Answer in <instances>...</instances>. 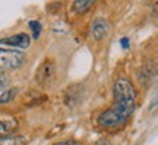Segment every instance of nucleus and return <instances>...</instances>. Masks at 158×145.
Segmentation results:
<instances>
[{"label":"nucleus","mask_w":158,"mask_h":145,"mask_svg":"<svg viewBox=\"0 0 158 145\" xmlns=\"http://www.w3.org/2000/svg\"><path fill=\"white\" fill-rule=\"evenodd\" d=\"M136 107V92L128 78H118L113 86V103L97 116V123L107 130L119 129L129 121Z\"/></svg>","instance_id":"f257e3e1"},{"label":"nucleus","mask_w":158,"mask_h":145,"mask_svg":"<svg viewBox=\"0 0 158 145\" xmlns=\"http://www.w3.org/2000/svg\"><path fill=\"white\" fill-rule=\"evenodd\" d=\"M25 63V54L15 49L0 48V72L3 70H13Z\"/></svg>","instance_id":"f03ea898"},{"label":"nucleus","mask_w":158,"mask_h":145,"mask_svg":"<svg viewBox=\"0 0 158 145\" xmlns=\"http://www.w3.org/2000/svg\"><path fill=\"white\" fill-rule=\"evenodd\" d=\"M0 45L10 47V48L26 49L31 45V36L28 34H16L12 36H6V38L0 39Z\"/></svg>","instance_id":"7ed1b4c3"},{"label":"nucleus","mask_w":158,"mask_h":145,"mask_svg":"<svg viewBox=\"0 0 158 145\" xmlns=\"http://www.w3.org/2000/svg\"><path fill=\"white\" fill-rule=\"evenodd\" d=\"M54 72H55V67H54L52 61H45V63L38 68V71H36V81L39 84H47V83L51 81V78L54 77Z\"/></svg>","instance_id":"20e7f679"},{"label":"nucleus","mask_w":158,"mask_h":145,"mask_svg":"<svg viewBox=\"0 0 158 145\" xmlns=\"http://www.w3.org/2000/svg\"><path fill=\"white\" fill-rule=\"evenodd\" d=\"M109 32V23L106 22L105 19H96L93 23H91V36L96 39V41H100L107 35Z\"/></svg>","instance_id":"39448f33"},{"label":"nucleus","mask_w":158,"mask_h":145,"mask_svg":"<svg viewBox=\"0 0 158 145\" xmlns=\"http://www.w3.org/2000/svg\"><path fill=\"white\" fill-rule=\"evenodd\" d=\"M18 129V121L15 118L0 116V136H9Z\"/></svg>","instance_id":"423d86ee"},{"label":"nucleus","mask_w":158,"mask_h":145,"mask_svg":"<svg viewBox=\"0 0 158 145\" xmlns=\"http://www.w3.org/2000/svg\"><path fill=\"white\" fill-rule=\"evenodd\" d=\"M93 3H94L93 0H76V2H73V12L77 14L86 13L93 6Z\"/></svg>","instance_id":"0eeeda50"},{"label":"nucleus","mask_w":158,"mask_h":145,"mask_svg":"<svg viewBox=\"0 0 158 145\" xmlns=\"http://www.w3.org/2000/svg\"><path fill=\"white\" fill-rule=\"evenodd\" d=\"M25 144H26L25 136H19V135L0 136V145H25Z\"/></svg>","instance_id":"6e6552de"},{"label":"nucleus","mask_w":158,"mask_h":145,"mask_svg":"<svg viewBox=\"0 0 158 145\" xmlns=\"http://www.w3.org/2000/svg\"><path fill=\"white\" fill-rule=\"evenodd\" d=\"M29 28L32 29V32H34V38L38 39L39 35H41V31H42L41 23H39L38 20H31V22H29Z\"/></svg>","instance_id":"1a4fd4ad"},{"label":"nucleus","mask_w":158,"mask_h":145,"mask_svg":"<svg viewBox=\"0 0 158 145\" xmlns=\"http://www.w3.org/2000/svg\"><path fill=\"white\" fill-rule=\"evenodd\" d=\"M15 94H16V90H12V89L3 92L2 93V96H0V105H2V103H7V102H10L15 97Z\"/></svg>","instance_id":"9d476101"},{"label":"nucleus","mask_w":158,"mask_h":145,"mask_svg":"<svg viewBox=\"0 0 158 145\" xmlns=\"http://www.w3.org/2000/svg\"><path fill=\"white\" fill-rule=\"evenodd\" d=\"M9 84V78L5 72H0V92H6V87Z\"/></svg>","instance_id":"9b49d317"},{"label":"nucleus","mask_w":158,"mask_h":145,"mask_svg":"<svg viewBox=\"0 0 158 145\" xmlns=\"http://www.w3.org/2000/svg\"><path fill=\"white\" fill-rule=\"evenodd\" d=\"M54 145H81L80 142H77V141H73V139H67V141H62V142H57V144Z\"/></svg>","instance_id":"f8f14e48"},{"label":"nucleus","mask_w":158,"mask_h":145,"mask_svg":"<svg viewBox=\"0 0 158 145\" xmlns=\"http://www.w3.org/2000/svg\"><path fill=\"white\" fill-rule=\"evenodd\" d=\"M120 45H122V48H128V47H129V39L128 38H122L120 39Z\"/></svg>","instance_id":"ddd939ff"},{"label":"nucleus","mask_w":158,"mask_h":145,"mask_svg":"<svg viewBox=\"0 0 158 145\" xmlns=\"http://www.w3.org/2000/svg\"><path fill=\"white\" fill-rule=\"evenodd\" d=\"M94 145H107V144H106V141H99V142H96Z\"/></svg>","instance_id":"4468645a"}]
</instances>
